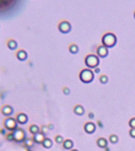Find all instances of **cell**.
I'll return each instance as SVG.
<instances>
[{
  "label": "cell",
  "mask_w": 135,
  "mask_h": 151,
  "mask_svg": "<svg viewBox=\"0 0 135 151\" xmlns=\"http://www.w3.org/2000/svg\"><path fill=\"white\" fill-rule=\"evenodd\" d=\"M116 42H117V38H116V35L111 32H108L102 38L103 45L108 48L113 47L116 44Z\"/></svg>",
  "instance_id": "obj_1"
},
{
  "label": "cell",
  "mask_w": 135,
  "mask_h": 151,
  "mask_svg": "<svg viewBox=\"0 0 135 151\" xmlns=\"http://www.w3.org/2000/svg\"><path fill=\"white\" fill-rule=\"evenodd\" d=\"M79 78L81 81L84 83V84H89L94 79V73L91 69H85L80 72Z\"/></svg>",
  "instance_id": "obj_2"
},
{
  "label": "cell",
  "mask_w": 135,
  "mask_h": 151,
  "mask_svg": "<svg viewBox=\"0 0 135 151\" xmlns=\"http://www.w3.org/2000/svg\"><path fill=\"white\" fill-rule=\"evenodd\" d=\"M3 125H4V127L6 129L10 132H13L18 127V124L16 120V118L13 117H9L6 118V120L3 122Z\"/></svg>",
  "instance_id": "obj_3"
},
{
  "label": "cell",
  "mask_w": 135,
  "mask_h": 151,
  "mask_svg": "<svg viewBox=\"0 0 135 151\" xmlns=\"http://www.w3.org/2000/svg\"><path fill=\"white\" fill-rule=\"evenodd\" d=\"M84 62H85V65H86L87 67L90 68V69H95L99 65L100 60L99 58L97 55L89 54L85 58Z\"/></svg>",
  "instance_id": "obj_4"
},
{
  "label": "cell",
  "mask_w": 135,
  "mask_h": 151,
  "mask_svg": "<svg viewBox=\"0 0 135 151\" xmlns=\"http://www.w3.org/2000/svg\"><path fill=\"white\" fill-rule=\"evenodd\" d=\"M14 137V141L17 142H24L26 139V133L23 128L22 127H17V129L13 132Z\"/></svg>",
  "instance_id": "obj_5"
},
{
  "label": "cell",
  "mask_w": 135,
  "mask_h": 151,
  "mask_svg": "<svg viewBox=\"0 0 135 151\" xmlns=\"http://www.w3.org/2000/svg\"><path fill=\"white\" fill-rule=\"evenodd\" d=\"M58 29L60 32L64 34H66L68 32H70L71 30V24L68 21H62L59 22V24L58 25Z\"/></svg>",
  "instance_id": "obj_6"
},
{
  "label": "cell",
  "mask_w": 135,
  "mask_h": 151,
  "mask_svg": "<svg viewBox=\"0 0 135 151\" xmlns=\"http://www.w3.org/2000/svg\"><path fill=\"white\" fill-rule=\"evenodd\" d=\"M16 120L18 125H25L29 122V117L24 113H20L16 116Z\"/></svg>",
  "instance_id": "obj_7"
},
{
  "label": "cell",
  "mask_w": 135,
  "mask_h": 151,
  "mask_svg": "<svg viewBox=\"0 0 135 151\" xmlns=\"http://www.w3.org/2000/svg\"><path fill=\"white\" fill-rule=\"evenodd\" d=\"M14 108L10 105H5L1 109V113H3V116H5L6 117H12V115L14 114Z\"/></svg>",
  "instance_id": "obj_8"
},
{
  "label": "cell",
  "mask_w": 135,
  "mask_h": 151,
  "mask_svg": "<svg viewBox=\"0 0 135 151\" xmlns=\"http://www.w3.org/2000/svg\"><path fill=\"white\" fill-rule=\"evenodd\" d=\"M97 55L100 58H105L108 54V48L106 47L105 46L101 45L98 47L97 50Z\"/></svg>",
  "instance_id": "obj_9"
},
{
  "label": "cell",
  "mask_w": 135,
  "mask_h": 151,
  "mask_svg": "<svg viewBox=\"0 0 135 151\" xmlns=\"http://www.w3.org/2000/svg\"><path fill=\"white\" fill-rule=\"evenodd\" d=\"M16 57L20 62H25L28 59V53L25 50H18L16 53Z\"/></svg>",
  "instance_id": "obj_10"
},
{
  "label": "cell",
  "mask_w": 135,
  "mask_h": 151,
  "mask_svg": "<svg viewBox=\"0 0 135 151\" xmlns=\"http://www.w3.org/2000/svg\"><path fill=\"white\" fill-rule=\"evenodd\" d=\"M46 137H45V135L43 134V132H38L37 134L34 135L33 137H32V139H33V141L35 143L37 144H41L43 142V141L44 140Z\"/></svg>",
  "instance_id": "obj_11"
},
{
  "label": "cell",
  "mask_w": 135,
  "mask_h": 151,
  "mask_svg": "<svg viewBox=\"0 0 135 151\" xmlns=\"http://www.w3.org/2000/svg\"><path fill=\"white\" fill-rule=\"evenodd\" d=\"M84 129L88 134H92L96 130V125L92 122H88L84 125Z\"/></svg>",
  "instance_id": "obj_12"
},
{
  "label": "cell",
  "mask_w": 135,
  "mask_h": 151,
  "mask_svg": "<svg viewBox=\"0 0 135 151\" xmlns=\"http://www.w3.org/2000/svg\"><path fill=\"white\" fill-rule=\"evenodd\" d=\"M6 45H7V47L10 49V50H17V48H18V43L15 39H9L7 41V43H6Z\"/></svg>",
  "instance_id": "obj_13"
},
{
  "label": "cell",
  "mask_w": 135,
  "mask_h": 151,
  "mask_svg": "<svg viewBox=\"0 0 135 151\" xmlns=\"http://www.w3.org/2000/svg\"><path fill=\"white\" fill-rule=\"evenodd\" d=\"M41 145L44 147V148L46 149H50L52 147V146H53V142H52V140H51V139H49V138H45L44 139V140L43 141V142L41 143Z\"/></svg>",
  "instance_id": "obj_14"
},
{
  "label": "cell",
  "mask_w": 135,
  "mask_h": 151,
  "mask_svg": "<svg viewBox=\"0 0 135 151\" xmlns=\"http://www.w3.org/2000/svg\"><path fill=\"white\" fill-rule=\"evenodd\" d=\"M74 112L77 115L82 116L84 114V109L82 106H81V105H77V106L74 108Z\"/></svg>",
  "instance_id": "obj_15"
},
{
  "label": "cell",
  "mask_w": 135,
  "mask_h": 151,
  "mask_svg": "<svg viewBox=\"0 0 135 151\" xmlns=\"http://www.w3.org/2000/svg\"><path fill=\"white\" fill-rule=\"evenodd\" d=\"M97 146L100 147V148H106L108 146V141L104 138H100L97 139Z\"/></svg>",
  "instance_id": "obj_16"
},
{
  "label": "cell",
  "mask_w": 135,
  "mask_h": 151,
  "mask_svg": "<svg viewBox=\"0 0 135 151\" xmlns=\"http://www.w3.org/2000/svg\"><path fill=\"white\" fill-rule=\"evenodd\" d=\"M63 146L64 147V149L66 150H70V149L73 148V146H74V142H73L72 140H70V139H66L64 140L63 143Z\"/></svg>",
  "instance_id": "obj_17"
},
{
  "label": "cell",
  "mask_w": 135,
  "mask_h": 151,
  "mask_svg": "<svg viewBox=\"0 0 135 151\" xmlns=\"http://www.w3.org/2000/svg\"><path fill=\"white\" fill-rule=\"evenodd\" d=\"M29 132L31 133V134H32L34 135L37 134L38 132H40V127H39L38 125H32L30 127H29Z\"/></svg>",
  "instance_id": "obj_18"
},
{
  "label": "cell",
  "mask_w": 135,
  "mask_h": 151,
  "mask_svg": "<svg viewBox=\"0 0 135 151\" xmlns=\"http://www.w3.org/2000/svg\"><path fill=\"white\" fill-rule=\"evenodd\" d=\"M34 141L33 139H32V138H26V139L24 141V144L25 146H26L27 148L28 149H31L32 146H34Z\"/></svg>",
  "instance_id": "obj_19"
},
{
  "label": "cell",
  "mask_w": 135,
  "mask_h": 151,
  "mask_svg": "<svg viewBox=\"0 0 135 151\" xmlns=\"http://www.w3.org/2000/svg\"><path fill=\"white\" fill-rule=\"evenodd\" d=\"M69 50H70V53L75 54H77L78 52L79 48H78V47L76 44H71L70 46V47H69Z\"/></svg>",
  "instance_id": "obj_20"
},
{
  "label": "cell",
  "mask_w": 135,
  "mask_h": 151,
  "mask_svg": "<svg viewBox=\"0 0 135 151\" xmlns=\"http://www.w3.org/2000/svg\"><path fill=\"white\" fill-rule=\"evenodd\" d=\"M109 140H110V142H111V143H116L118 140V136H117L116 135H110V137H109Z\"/></svg>",
  "instance_id": "obj_21"
},
{
  "label": "cell",
  "mask_w": 135,
  "mask_h": 151,
  "mask_svg": "<svg viewBox=\"0 0 135 151\" xmlns=\"http://www.w3.org/2000/svg\"><path fill=\"white\" fill-rule=\"evenodd\" d=\"M6 140L9 142L14 141V133L13 132H9L6 135Z\"/></svg>",
  "instance_id": "obj_22"
},
{
  "label": "cell",
  "mask_w": 135,
  "mask_h": 151,
  "mask_svg": "<svg viewBox=\"0 0 135 151\" xmlns=\"http://www.w3.org/2000/svg\"><path fill=\"white\" fill-rule=\"evenodd\" d=\"M100 81L101 84H107L108 82V77H107L106 75H103L100 77Z\"/></svg>",
  "instance_id": "obj_23"
},
{
  "label": "cell",
  "mask_w": 135,
  "mask_h": 151,
  "mask_svg": "<svg viewBox=\"0 0 135 151\" xmlns=\"http://www.w3.org/2000/svg\"><path fill=\"white\" fill-rule=\"evenodd\" d=\"M55 140L58 144L63 143V142H64V139H63V137L62 135H56V138H55Z\"/></svg>",
  "instance_id": "obj_24"
},
{
  "label": "cell",
  "mask_w": 135,
  "mask_h": 151,
  "mask_svg": "<svg viewBox=\"0 0 135 151\" xmlns=\"http://www.w3.org/2000/svg\"><path fill=\"white\" fill-rule=\"evenodd\" d=\"M49 129H48V126H46V125H43L42 127H41L40 128V132H43V134L46 135L48 132Z\"/></svg>",
  "instance_id": "obj_25"
},
{
  "label": "cell",
  "mask_w": 135,
  "mask_h": 151,
  "mask_svg": "<svg viewBox=\"0 0 135 151\" xmlns=\"http://www.w3.org/2000/svg\"><path fill=\"white\" fill-rule=\"evenodd\" d=\"M129 125L131 128H135V117L130 119V120L129 121Z\"/></svg>",
  "instance_id": "obj_26"
},
{
  "label": "cell",
  "mask_w": 135,
  "mask_h": 151,
  "mask_svg": "<svg viewBox=\"0 0 135 151\" xmlns=\"http://www.w3.org/2000/svg\"><path fill=\"white\" fill-rule=\"evenodd\" d=\"M129 133H130V136L132 137V138H134L135 139V128H131V129L130 130Z\"/></svg>",
  "instance_id": "obj_27"
},
{
  "label": "cell",
  "mask_w": 135,
  "mask_h": 151,
  "mask_svg": "<svg viewBox=\"0 0 135 151\" xmlns=\"http://www.w3.org/2000/svg\"><path fill=\"white\" fill-rule=\"evenodd\" d=\"M63 93H64V94H66V95H68V94H70V90L68 87H64L63 90Z\"/></svg>",
  "instance_id": "obj_28"
},
{
  "label": "cell",
  "mask_w": 135,
  "mask_h": 151,
  "mask_svg": "<svg viewBox=\"0 0 135 151\" xmlns=\"http://www.w3.org/2000/svg\"><path fill=\"white\" fill-rule=\"evenodd\" d=\"M6 131H7V130L6 129L5 127H4V128H0V134L3 135H6V134H7V133H6Z\"/></svg>",
  "instance_id": "obj_29"
},
{
  "label": "cell",
  "mask_w": 135,
  "mask_h": 151,
  "mask_svg": "<svg viewBox=\"0 0 135 151\" xmlns=\"http://www.w3.org/2000/svg\"><path fill=\"white\" fill-rule=\"evenodd\" d=\"M48 127L49 130H53L54 129V125L52 124H50V125H48Z\"/></svg>",
  "instance_id": "obj_30"
},
{
  "label": "cell",
  "mask_w": 135,
  "mask_h": 151,
  "mask_svg": "<svg viewBox=\"0 0 135 151\" xmlns=\"http://www.w3.org/2000/svg\"><path fill=\"white\" fill-rule=\"evenodd\" d=\"M89 117H93V115H92V113H90V114L89 115Z\"/></svg>",
  "instance_id": "obj_31"
},
{
  "label": "cell",
  "mask_w": 135,
  "mask_h": 151,
  "mask_svg": "<svg viewBox=\"0 0 135 151\" xmlns=\"http://www.w3.org/2000/svg\"><path fill=\"white\" fill-rule=\"evenodd\" d=\"M95 71H96V72H99L100 69H96V70H95Z\"/></svg>",
  "instance_id": "obj_32"
},
{
  "label": "cell",
  "mask_w": 135,
  "mask_h": 151,
  "mask_svg": "<svg viewBox=\"0 0 135 151\" xmlns=\"http://www.w3.org/2000/svg\"><path fill=\"white\" fill-rule=\"evenodd\" d=\"M71 151H78V150H72Z\"/></svg>",
  "instance_id": "obj_33"
},
{
  "label": "cell",
  "mask_w": 135,
  "mask_h": 151,
  "mask_svg": "<svg viewBox=\"0 0 135 151\" xmlns=\"http://www.w3.org/2000/svg\"><path fill=\"white\" fill-rule=\"evenodd\" d=\"M134 17H135V10H134Z\"/></svg>",
  "instance_id": "obj_34"
}]
</instances>
